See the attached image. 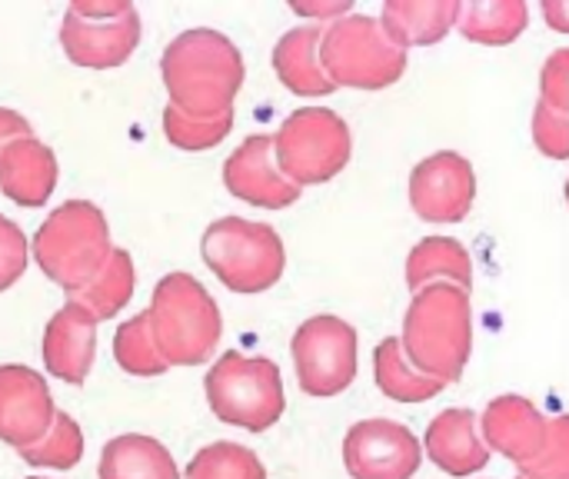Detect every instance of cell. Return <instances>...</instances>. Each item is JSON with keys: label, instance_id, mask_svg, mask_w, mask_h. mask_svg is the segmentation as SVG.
Returning <instances> with one entry per match:
<instances>
[{"label": "cell", "instance_id": "cell-1", "mask_svg": "<svg viewBox=\"0 0 569 479\" xmlns=\"http://www.w3.org/2000/svg\"><path fill=\"white\" fill-rule=\"evenodd\" d=\"M160 77L170 93V107L197 120H213L233 113L247 67L240 47L227 33L213 27H190L167 43Z\"/></svg>", "mask_w": 569, "mask_h": 479}, {"label": "cell", "instance_id": "cell-2", "mask_svg": "<svg viewBox=\"0 0 569 479\" xmlns=\"http://www.w3.org/2000/svg\"><path fill=\"white\" fill-rule=\"evenodd\" d=\"M407 360L437 383H457L473 353V307L470 293L453 283H433L413 293L403 333Z\"/></svg>", "mask_w": 569, "mask_h": 479}, {"label": "cell", "instance_id": "cell-3", "mask_svg": "<svg viewBox=\"0 0 569 479\" xmlns=\"http://www.w3.org/2000/svg\"><path fill=\"white\" fill-rule=\"evenodd\" d=\"M30 253L43 277L73 297L103 270L107 257L113 253L110 223L97 203L67 200L37 227Z\"/></svg>", "mask_w": 569, "mask_h": 479}, {"label": "cell", "instance_id": "cell-4", "mask_svg": "<svg viewBox=\"0 0 569 479\" xmlns=\"http://www.w3.org/2000/svg\"><path fill=\"white\" fill-rule=\"evenodd\" d=\"M150 333L167 367H200L213 357L223 320L217 300L190 273H167L153 287Z\"/></svg>", "mask_w": 569, "mask_h": 479}, {"label": "cell", "instance_id": "cell-5", "mask_svg": "<svg viewBox=\"0 0 569 479\" xmlns=\"http://www.w3.org/2000/svg\"><path fill=\"white\" fill-rule=\"evenodd\" d=\"M320 60L333 87L383 90L407 73V50L390 40L380 17L347 13L323 27Z\"/></svg>", "mask_w": 569, "mask_h": 479}, {"label": "cell", "instance_id": "cell-6", "mask_svg": "<svg viewBox=\"0 0 569 479\" xmlns=\"http://www.w3.org/2000/svg\"><path fill=\"white\" fill-rule=\"evenodd\" d=\"M200 253L207 267L233 293L270 290L287 267V247L270 223L247 217H220L203 230Z\"/></svg>", "mask_w": 569, "mask_h": 479}, {"label": "cell", "instance_id": "cell-7", "mask_svg": "<svg viewBox=\"0 0 569 479\" xmlns=\"http://www.w3.org/2000/svg\"><path fill=\"white\" fill-rule=\"evenodd\" d=\"M203 390L213 417L250 433L270 430L287 410L280 370L267 357H243L237 350H227L210 367Z\"/></svg>", "mask_w": 569, "mask_h": 479}, {"label": "cell", "instance_id": "cell-8", "mask_svg": "<svg viewBox=\"0 0 569 479\" xmlns=\"http://www.w3.org/2000/svg\"><path fill=\"white\" fill-rule=\"evenodd\" d=\"M350 127L330 107H300L273 133L277 167L300 190L333 180L350 163Z\"/></svg>", "mask_w": 569, "mask_h": 479}, {"label": "cell", "instance_id": "cell-9", "mask_svg": "<svg viewBox=\"0 0 569 479\" xmlns=\"http://www.w3.org/2000/svg\"><path fill=\"white\" fill-rule=\"evenodd\" d=\"M137 43L140 13L127 0H73L60 20V47L77 67H120L130 60Z\"/></svg>", "mask_w": 569, "mask_h": 479}, {"label": "cell", "instance_id": "cell-10", "mask_svg": "<svg viewBox=\"0 0 569 479\" xmlns=\"http://www.w3.org/2000/svg\"><path fill=\"white\" fill-rule=\"evenodd\" d=\"M290 353L297 383L307 397H337L357 380V330L333 313L303 320L293 333Z\"/></svg>", "mask_w": 569, "mask_h": 479}, {"label": "cell", "instance_id": "cell-11", "mask_svg": "<svg viewBox=\"0 0 569 479\" xmlns=\"http://www.w3.org/2000/svg\"><path fill=\"white\" fill-rule=\"evenodd\" d=\"M423 443L397 420H360L343 437V467L353 479H413Z\"/></svg>", "mask_w": 569, "mask_h": 479}, {"label": "cell", "instance_id": "cell-12", "mask_svg": "<svg viewBox=\"0 0 569 479\" xmlns=\"http://www.w3.org/2000/svg\"><path fill=\"white\" fill-rule=\"evenodd\" d=\"M477 200V170L457 150L423 157L410 173V207L427 223H460Z\"/></svg>", "mask_w": 569, "mask_h": 479}, {"label": "cell", "instance_id": "cell-13", "mask_svg": "<svg viewBox=\"0 0 569 479\" xmlns=\"http://www.w3.org/2000/svg\"><path fill=\"white\" fill-rule=\"evenodd\" d=\"M550 430H553V420L543 417L533 400L517 397V393L497 397L480 417L483 443L493 453L507 457L520 473L530 470L543 457L550 443Z\"/></svg>", "mask_w": 569, "mask_h": 479}, {"label": "cell", "instance_id": "cell-14", "mask_svg": "<svg viewBox=\"0 0 569 479\" xmlns=\"http://www.w3.org/2000/svg\"><path fill=\"white\" fill-rule=\"evenodd\" d=\"M57 417L47 380L20 363L0 367V440L27 450L40 443Z\"/></svg>", "mask_w": 569, "mask_h": 479}, {"label": "cell", "instance_id": "cell-15", "mask_svg": "<svg viewBox=\"0 0 569 479\" xmlns=\"http://www.w3.org/2000/svg\"><path fill=\"white\" fill-rule=\"evenodd\" d=\"M223 183L233 197L263 207V210H283L300 200V187L290 183L273 157V137L253 133L247 137L223 163Z\"/></svg>", "mask_w": 569, "mask_h": 479}, {"label": "cell", "instance_id": "cell-16", "mask_svg": "<svg viewBox=\"0 0 569 479\" xmlns=\"http://www.w3.org/2000/svg\"><path fill=\"white\" fill-rule=\"evenodd\" d=\"M97 357V320L73 300H67L43 330V367L63 380L80 387Z\"/></svg>", "mask_w": 569, "mask_h": 479}, {"label": "cell", "instance_id": "cell-17", "mask_svg": "<svg viewBox=\"0 0 569 479\" xmlns=\"http://www.w3.org/2000/svg\"><path fill=\"white\" fill-rule=\"evenodd\" d=\"M423 453L450 477H473L490 463V447L483 443L480 420L473 410L453 407L430 420L423 437Z\"/></svg>", "mask_w": 569, "mask_h": 479}, {"label": "cell", "instance_id": "cell-18", "mask_svg": "<svg viewBox=\"0 0 569 479\" xmlns=\"http://www.w3.org/2000/svg\"><path fill=\"white\" fill-rule=\"evenodd\" d=\"M57 173V157L40 137H17L0 150V190L20 207H43Z\"/></svg>", "mask_w": 569, "mask_h": 479}, {"label": "cell", "instance_id": "cell-19", "mask_svg": "<svg viewBox=\"0 0 569 479\" xmlns=\"http://www.w3.org/2000/svg\"><path fill=\"white\" fill-rule=\"evenodd\" d=\"M320 40H323V23H303L287 30L277 47H273V70L283 80L287 90L300 97H327L333 93V80L323 70L320 60Z\"/></svg>", "mask_w": 569, "mask_h": 479}, {"label": "cell", "instance_id": "cell-20", "mask_svg": "<svg viewBox=\"0 0 569 479\" xmlns=\"http://www.w3.org/2000/svg\"><path fill=\"white\" fill-rule=\"evenodd\" d=\"M460 17V0H387L380 23L403 50L440 43Z\"/></svg>", "mask_w": 569, "mask_h": 479}, {"label": "cell", "instance_id": "cell-21", "mask_svg": "<svg viewBox=\"0 0 569 479\" xmlns=\"http://www.w3.org/2000/svg\"><path fill=\"white\" fill-rule=\"evenodd\" d=\"M100 479H183L170 450L147 433L113 437L100 453Z\"/></svg>", "mask_w": 569, "mask_h": 479}, {"label": "cell", "instance_id": "cell-22", "mask_svg": "<svg viewBox=\"0 0 569 479\" xmlns=\"http://www.w3.org/2000/svg\"><path fill=\"white\" fill-rule=\"evenodd\" d=\"M433 283H453L470 293L473 260L467 247L453 237H427L407 257V287L417 293Z\"/></svg>", "mask_w": 569, "mask_h": 479}, {"label": "cell", "instance_id": "cell-23", "mask_svg": "<svg viewBox=\"0 0 569 479\" xmlns=\"http://www.w3.org/2000/svg\"><path fill=\"white\" fill-rule=\"evenodd\" d=\"M530 27L527 0H467L460 3L457 30L483 47H507Z\"/></svg>", "mask_w": 569, "mask_h": 479}, {"label": "cell", "instance_id": "cell-24", "mask_svg": "<svg viewBox=\"0 0 569 479\" xmlns=\"http://www.w3.org/2000/svg\"><path fill=\"white\" fill-rule=\"evenodd\" d=\"M373 377H377L380 393H387L397 403H427L443 390V383L430 380L427 373H420L407 360L400 337H387V340L377 343V350H373Z\"/></svg>", "mask_w": 569, "mask_h": 479}, {"label": "cell", "instance_id": "cell-25", "mask_svg": "<svg viewBox=\"0 0 569 479\" xmlns=\"http://www.w3.org/2000/svg\"><path fill=\"white\" fill-rule=\"evenodd\" d=\"M133 287H137L133 257H130L123 247H113V253L107 257L103 270H100L80 293H73V297H67V300L80 303V307L100 323V320L117 317V313L130 303Z\"/></svg>", "mask_w": 569, "mask_h": 479}, {"label": "cell", "instance_id": "cell-26", "mask_svg": "<svg viewBox=\"0 0 569 479\" xmlns=\"http://www.w3.org/2000/svg\"><path fill=\"white\" fill-rule=\"evenodd\" d=\"M183 479H267V470L253 450L220 440L193 453Z\"/></svg>", "mask_w": 569, "mask_h": 479}, {"label": "cell", "instance_id": "cell-27", "mask_svg": "<svg viewBox=\"0 0 569 479\" xmlns=\"http://www.w3.org/2000/svg\"><path fill=\"white\" fill-rule=\"evenodd\" d=\"M113 357L117 363L133 373V377H160L170 367L163 363V357L157 353L153 333H150V317L147 310L137 313L133 320H123L117 337H113Z\"/></svg>", "mask_w": 569, "mask_h": 479}, {"label": "cell", "instance_id": "cell-28", "mask_svg": "<svg viewBox=\"0 0 569 479\" xmlns=\"http://www.w3.org/2000/svg\"><path fill=\"white\" fill-rule=\"evenodd\" d=\"M20 457H23V463H30V467L70 470V467H77L80 457H83V433H80V427H77V420H73L70 413L57 410V417H53L47 437H43L40 443L20 450Z\"/></svg>", "mask_w": 569, "mask_h": 479}, {"label": "cell", "instance_id": "cell-29", "mask_svg": "<svg viewBox=\"0 0 569 479\" xmlns=\"http://www.w3.org/2000/svg\"><path fill=\"white\" fill-rule=\"evenodd\" d=\"M163 130H167V140L180 150H210L233 130V113H223L213 120H197V117L180 113L177 107H167Z\"/></svg>", "mask_w": 569, "mask_h": 479}, {"label": "cell", "instance_id": "cell-30", "mask_svg": "<svg viewBox=\"0 0 569 479\" xmlns=\"http://www.w3.org/2000/svg\"><path fill=\"white\" fill-rule=\"evenodd\" d=\"M533 143L543 157L550 160H567L569 157V110H553L537 100L533 110Z\"/></svg>", "mask_w": 569, "mask_h": 479}, {"label": "cell", "instance_id": "cell-31", "mask_svg": "<svg viewBox=\"0 0 569 479\" xmlns=\"http://www.w3.org/2000/svg\"><path fill=\"white\" fill-rule=\"evenodd\" d=\"M27 253H30V247H27L23 230H20L10 217L0 213V293L10 290V287L23 277V270H27Z\"/></svg>", "mask_w": 569, "mask_h": 479}, {"label": "cell", "instance_id": "cell-32", "mask_svg": "<svg viewBox=\"0 0 569 479\" xmlns=\"http://www.w3.org/2000/svg\"><path fill=\"white\" fill-rule=\"evenodd\" d=\"M520 477L527 479H569V417H557L550 430V443L543 457L523 470Z\"/></svg>", "mask_w": 569, "mask_h": 479}, {"label": "cell", "instance_id": "cell-33", "mask_svg": "<svg viewBox=\"0 0 569 479\" xmlns=\"http://www.w3.org/2000/svg\"><path fill=\"white\" fill-rule=\"evenodd\" d=\"M540 103L569 110V47L557 50L540 70Z\"/></svg>", "mask_w": 569, "mask_h": 479}, {"label": "cell", "instance_id": "cell-34", "mask_svg": "<svg viewBox=\"0 0 569 479\" xmlns=\"http://www.w3.org/2000/svg\"><path fill=\"white\" fill-rule=\"evenodd\" d=\"M290 10L327 27V23H333V20L350 13V0H290Z\"/></svg>", "mask_w": 569, "mask_h": 479}, {"label": "cell", "instance_id": "cell-35", "mask_svg": "<svg viewBox=\"0 0 569 479\" xmlns=\"http://www.w3.org/2000/svg\"><path fill=\"white\" fill-rule=\"evenodd\" d=\"M17 137H33V127L27 123V117H20L10 107H0V150L17 140Z\"/></svg>", "mask_w": 569, "mask_h": 479}, {"label": "cell", "instance_id": "cell-36", "mask_svg": "<svg viewBox=\"0 0 569 479\" xmlns=\"http://www.w3.org/2000/svg\"><path fill=\"white\" fill-rule=\"evenodd\" d=\"M543 17L557 33H569V0H543Z\"/></svg>", "mask_w": 569, "mask_h": 479}, {"label": "cell", "instance_id": "cell-37", "mask_svg": "<svg viewBox=\"0 0 569 479\" xmlns=\"http://www.w3.org/2000/svg\"><path fill=\"white\" fill-rule=\"evenodd\" d=\"M30 479H47V477H30Z\"/></svg>", "mask_w": 569, "mask_h": 479}, {"label": "cell", "instance_id": "cell-38", "mask_svg": "<svg viewBox=\"0 0 569 479\" xmlns=\"http://www.w3.org/2000/svg\"><path fill=\"white\" fill-rule=\"evenodd\" d=\"M517 479H527V477H520V473H517Z\"/></svg>", "mask_w": 569, "mask_h": 479}]
</instances>
